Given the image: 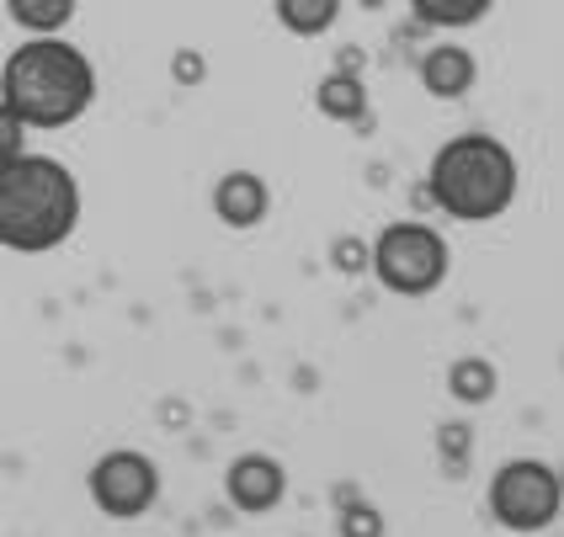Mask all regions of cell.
<instances>
[{
  "label": "cell",
  "instance_id": "4fadbf2b",
  "mask_svg": "<svg viewBox=\"0 0 564 537\" xmlns=\"http://www.w3.org/2000/svg\"><path fill=\"white\" fill-rule=\"evenodd\" d=\"M496 0H410L415 22L421 28H442V32H458V28H474L490 17Z\"/></svg>",
  "mask_w": 564,
  "mask_h": 537
},
{
  "label": "cell",
  "instance_id": "d6986e66",
  "mask_svg": "<svg viewBox=\"0 0 564 537\" xmlns=\"http://www.w3.org/2000/svg\"><path fill=\"white\" fill-rule=\"evenodd\" d=\"M171 75H176L182 86H197V80H203V59H197V54H176Z\"/></svg>",
  "mask_w": 564,
  "mask_h": 537
},
{
  "label": "cell",
  "instance_id": "30bf717a",
  "mask_svg": "<svg viewBox=\"0 0 564 537\" xmlns=\"http://www.w3.org/2000/svg\"><path fill=\"white\" fill-rule=\"evenodd\" d=\"M314 107L330 118V123H351V128H368V86L362 75H346V69H330L314 91Z\"/></svg>",
  "mask_w": 564,
  "mask_h": 537
},
{
  "label": "cell",
  "instance_id": "6da1fadb",
  "mask_svg": "<svg viewBox=\"0 0 564 537\" xmlns=\"http://www.w3.org/2000/svg\"><path fill=\"white\" fill-rule=\"evenodd\" d=\"M0 101L22 118V128H69L96 101V64L86 48L64 37H28L11 48L0 69Z\"/></svg>",
  "mask_w": 564,
  "mask_h": 537
},
{
  "label": "cell",
  "instance_id": "7c38bea8",
  "mask_svg": "<svg viewBox=\"0 0 564 537\" xmlns=\"http://www.w3.org/2000/svg\"><path fill=\"white\" fill-rule=\"evenodd\" d=\"M0 6H6V17L22 32H32V37H59V32L75 22V6H80V0H0Z\"/></svg>",
  "mask_w": 564,
  "mask_h": 537
},
{
  "label": "cell",
  "instance_id": "8992f818",
  "mask_svg": "<svg viewBox=\"0 0 564 537\" xmlns=\"http://www.w3.org/2000/svg\"><path fill=\"white\" fill-rule=\"evenodd\" d=\"M86 490H91V501L101 516H112V522H139V516H150L160 501V469H155L150 452L112 447V452H101L91 463Z\"/></svg>",
  "mask_w": 564,
  "mask_h": 537
},
{
  "label": "cell",
  "instance_id": "e0dca14e",
  "mask_svg": "<svg viewBox=\"0 0 564 537\" xmlns=\"http://www.w3.org/2000/svg\"><path fill=\"white\" fill-rule=\"evenodd\" d=\"M330 266H336V272H346V277L368 272V245H362L357 234H341V240L330 245Z\"/></svg>",
  "mask_w": 564,
  "mask_h": 537
},
{
  "label": "cell",
  "instance_id": "7402d4cb",
  "mask_svg": "<svg viewBox=\"0 0 564 537\" xmlns=\"http://www.w3.org/2000/svg\"><path fill=\"white\" fill-rule=\"evenodd\" d=\"M0 22H6V6H0Z\"/></svg>",
  "mask_w": 564,
  "mask_h": 537
},
{
  "label": "cell",
  "instance_id": "7a4b0ae2",
  "mask_svg": "<svg viewBox=\"0 0 564 537\" xmlns=\"http://www.w3.org/2000/svg\"><path fill=\"white\" fill-rule=\"evenodd\" d=\"M80 223V182L54 155H22L0 165V245L17 255H48Z\"/></svg>",
  "mask_w": 564,
  "mask_h": 537
},
{
  "label": "cell",
  "instance_id": "277c9868",
  "mask_svg": "<svg viewBox=\"0 0 564 537\" xmlns=\"http://www.w3.org/2000/svg\"><path fill=\"white\" fill-rule=\"evenodd\" d=\"M447 266H453V251L442 240V229L421 219H400L389 223L368 245V272L378 277V287L400 293V298H426L447 283Z\"/></svg>",
  "mask_w": 564,
  "mask_h": 537
},
{
  "label": "cell",
  "instance_id": "52a82bcc",
  "mask_svg": "<svg viewBox=\"0 0 564 537\" xmlns=\"http://www.w3.org/2000/svg\"><path fill=\"white\" fill-rule=\"evenodd\" d=\"M224 495H229V506L240 511V516H267L288 495V469H282L272 452H240L224 469Z\"/></svg>",
  "mask_w": 564,
  "mask_h": 537
},
{
  "label": "cell",
  "instance_id": "3957f363",
  "mask_svg": "<svg viewBox=\"0 0 564 537\" xmlns=\"http://www.w3.org/2000/svg\"><path fill=\"white\" fill-rule=\"evenodd\" d=\"M517 182H522L517 155L506 150L496 133H458V139H447L432 155L426 197L437 202L447 219L490 223L517 202Z\"/></svg>",
  "mask_w": 564,
  "mask_h": 537
},
{
  "label": "cell",
  "instance_id": "ba28073f",
  "mask_svg": "<svg viewBox=\"0 0 564 537\" xmlns=\"http://www.w3.org/2000/svg\"><path fill=\"white\" fill-rule=\"evenodd\" d=\"M214 213H219L224 229H256L272 213V191L256 171H229L214 187Z\"/></svg>",
  "mask_w": 564,
  "mask_h": 537
},
{
  "label": "cell",
  "instance_id": "5b68a950",
  "mask_svg": "<svg viewBox=\"0 0 564 537\" xmlns=\"http://www.w3.org/2000/svg\"><path fill=\"white\" fill-rule=\"evenodd\" d=\"M560 506H564L560 474L543 458H511L490 479V516L517 537L549 533L560 522Z\"/></svg>",
  "mask_w": 564,
  "mask_h": 537
},
{
  "label": "cell",
  "instance_id": "ac0fdd59",
  "mask_svg": "<svg viewBox=\"0 0 564 537\" xmlns=\"http://www.w3.org/2000/svg\"><path fill=\"white\" fill-rule=\"evenodd\" d=\"M22 150H28V128H22V118L0 101V165H6V160H17Z\"/></svg>",
  "mask_w": 564,
  "mask_h": 537
},
{
  "label": "cell",
  "instance_id": "8fae6325",
  "mask_svg": "<svg viewBox=\"0 0 564 537\" xmlns=\"http://www.w3.org/2000/svg\"><path fill=\"white\" fill-rule=\"evenodd\" d=\"M496 388H501V373H496L490 357H458V362L447 368V394H453L458 405H490Z\"/></svg>",
  "mask_w": 564,
  "mask_h": 537
},
{
  "label": "cell",
  "instance_id": "ffe728a7",
  "mask_svg": "<svg viewBox=\"0 0 564 537\" xmlns=\"http://www.w3.org/2000/svg\"><path fill=\"white\" fill-rule=\"evenodd\" d=\"M336 69H346V75H362V54H357V48H341V54H336Z\"/></svg>",
  "mask_w": 564,
  "mask_h": 537
},
{
  "label": "cell",
  "instance_id": "9c48e42d",
  "mask_svg": "<svg viewBox=\"0 0 564 537\" xmlns=\"http://www.w3.org/2000/svg\"><path fill=\"white\" fill-rule=\"evenodd\" d=\"M474 80H479V64H474V54L464 43H437V48H426V59H421V86L437 96V101L469 96Z\"/></svg>",
  "mask_w": 564,
  "mask_h": 537
},
{
  "label": "cell",
  "instance_id": "9a60e30c",
  "mask_svg": "<svg viewBox=\"0 0 564 537\" xmlns=\"http://www.w3.org/2000/svg\"><path fill=\"white\" fill-rule=\"evenodd\" d=\"M383 511L368 506L362 495H351V501H341V511H336V533L341 537H383Z\"/></svg>",
  "mask_w": 564,
  "mask_h": 537
},
{
  "label": "cell",
  "instance_id": "5bb4252c",
  "mask_svg": "<svg viewBox=\"0 0 564 537\" xmlns=\"http://www.w3.org/2000/svg\"><path fill=\"white\" fill-rule=\"evenodd\" d=\"M278 6V22L293 37H325L341 17V0H272Z\"/></svg>",
  "mask_w": 564,
  "mask_h": 537
},
{
  "label": "cell",
  "instance_id": "2e32d148",
  "mask_svg": "<svg viewBox=\"0 0 564 537\" xmlns=\"http://www.w3.org/2000/svg\"><path fill=\"white\" fill-rule=\"evenodd\" d=\"M437 447H442V458H447V469L458 474V469H464V458L474 452V431H469V426H458V420H453V426H442Z\"/></svg>",
  "mask_w": 564,
  "mask_h": 537
},
{
  "label": "cell",
  "instance_id": "44dd1931",
  "mask_svg": "<svg viewBox=\"0 0 564 537\" xmlns=\"http://www.w3.org/2000/svg\"><path fill=\"white\" fill-rule=\"evenodd\" d=\"M357 6H368V11H378V6H389V0H357Z\"/></svg>",
  "mask_w": 564,
  "mask_h": 537
}]
</instances>
